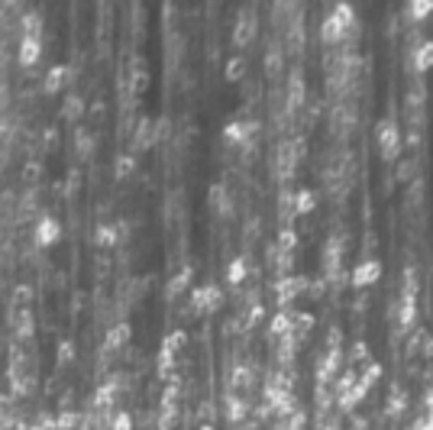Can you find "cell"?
<instances>
[{
  "mask_svg": "<svg viewBox=\"0 0 433 430\" xmlns=\"http://www.w3.org/2000/svg\"><path fill=\"white\" fill-rule=\"evenodd\" d=\"M184 343H188V334H184V330H169V334L162 336V349H165V353H175V356L181 353Z\"/></svg>",
  "mask_w": 433,
  "mask_h": 430,
  "instance_id": "obj_42",
  "label": "cell"
},
{
  "mask_svg": "<svg viewBox=\"0 0 433 430\" xmlns=\"http://www.w3.org/2000/svg\"><path fill=\"white\" fill-rule=\"evenodd\" d=\"M339 343H343V330H339V327H330L327 330V349H343Z\"/></svg>",
  "mask_w": 433,
  "mask_h": 430,
  "instance_id": "obj_46",
  "label": "cell"
},
{
  "mask_svg": "<svg viewBox=\"0 0 433 430\" xmlns=\"http://www.w3.org/2000/svg\"><path fill=\"white\" fill-rule=\"evenodd\" d=\"M74 356H78V347H74V340L62 336V340L55 343V362H59V366H68V362H74Z\"/></svg>",
  "mask_w": 433,
  "mask_h": 430,
  "instance_id": "obj_40",
  "label": "cell"
},
{
  "mask_svg": "<svg viewBox=\"0 0 433 430\" xmlns=\"http://www.w3.org/2000/svg\"><path fill=\"white\" fill-rule=\"evenodd\" d=\"M62 221L55 217V214H39V217H32V246L36 249H49L55 243L62 240Z\"/></svg>",
  "mask_w": 433,
  "mask_h": 430,
  "instance_id": "obj_7",
  "label": "cell"
},
{
  "mask_svg": "<svg viewBox=\"0 0 433 430\" xmlns=\"http://www.w3.org/2000/svg\"><path fill=\"white\" fill-rule=\"evenodd\" d=\"M307 101V84H304V74H301V68H295V72L288 74V81H285V97H282V110L285 114L295 116V110H301Z\"/></svg>",
  "mask_w": 433,
  "mask_h": 430,
  "instance_id": "obj_10",
  "label": "cell"
},
{
  "mask_svg": "<svg viewBox=\"0 0 433 430\" xmlns=\"http://www.w3.org/2000/svg\"><path fill=\"white\" fill-rule=\"evenodd\" d=\"M255 32H259L255 10H243L236 17V23H233V45H236V49H246V45L255 39Z\"/></svg>",
  "mask_w": 433,
  "mask_h": 430,
  "instance_id": "obj_14",
  "label": "cell"
},
{
  "mask_svg": "<svg viewBox=\"0 0 433 430\" xmlns=\"http://www.w3.org/2000/svg\"><path fill=\"white\" fill-rule=\"evenodd\" d=\"M72 74H74L72 65H65V62L49 65L45 74H43V91H45V94H55V91L68 88V84H72Z\"/></svg>",
  "mask_w": 433,
  "mask_h": 430,
  "instance_id": "obj_16",
  "label": "cell"
},
{
  "mask_svg": "<svg viewBox=\"0 0 433 430\" xmlns=\"http://www.w3.org/2000/svg\"><path fill=\"white\" fill-rule=\"evenodd\" d=\"M307 285H310V278L307 275H278L272 285H268V291H272L275 298V307H291L295 305V298H301V294L307 291Z\"/></svg>",
  "mask_w": 433,
  "mask_h": 430,
  "instance_id": "obj_4",
  "label": "cell"
},
{
  "mask_svg": "<svg viewBox=\"0 0 433 430\" xmlns=\"http://www.w3.org/2000/svg\"><path fill=\"white\" fill-rule=\"evenodd\" d=\"M7 324L13 327V334L20 336V340L32 336V330H36V320H32V311H30V307H13L10 314H7Z\"/></svg>",
  "mask_w": 433,
  "mask_h": 430,
  "instance_id": "obj_22",
  "label": "cell"
},
{
  "mask_svg": "<svg viewBox=\"0 0 433 430\" xmlns=\"http://www.w3.org/2000/svg\"><path fill=\"white\" fill-rule=\"evenodd\" d=\"M129 340H133V324H129L127 317H120V320H114V324L107 327V334H104V353L127 349Z\"/></svg>",
  "mask_w": 433,
  "mask_h": 430,
  "instance_id": "obj_13",
  "label": "cell"
},
{
  "mask_svg": "<svg viewBox=\"0 0 433 430\" xmlns=\"http://www.w3.org/2000/svg\"><path fill=\"white\" fill-rule=\"evenodd\" d=\"M262 65H265V72H268V74H278V72H282V65H285V49H282L278 42H272V45H265Z\"/></svg>",
  "mask_w": 433,
  "mask_h": 430,
  "instance_id": "obj_34",
  "label": "cell"
},
{
  "mask_svg": "<svg viewBox=\"0 0 433 430\" xmlns=\"http://www.w3.org/2000/svg\"><path fill=\"white\" fill-rule=\"evenodd\" d=\"M85 114H87L85 97L74 94V91H72V94H68V97L62 101V120H72V123H74V120H81Z\"/></svg>",
  "mask_w": 433,
  "mask_h": 430,
  "instance_id": "obj_31",
  "label": "cell"
},
{
  "mask_svg": "<svg viewBox=\"0 0 433 430\" xmlns=\"http://www.w3.org/2000/svg\"><path fill=\"white\" fill-rule=\"evenodd\" d=\"M81 430H97V427H81Z\"/></svg>",
  "mask_w": 433,
  "mask_h": 430,
  "instance_id": "obj_50",
  "label": "cell"
},
{
  "mask_svg": "<svg viewBox=\"0 0 433 430\" xmlns=\"http://www.w3.org/2000/svg\"><path fill=\"white\" fill-rule=\"evenodd\" d=\"M310 330H314V314L310 311H295V330H291V340H307L310 336Z\"/></svg>",
  "mask_w": 433,
  "mask_h": 430,
  "instance_id": "obj_35",
  "label": "cell"
},
{
  "mask_svg": "<svg viewBox=\"0 0 433 430\" xmlns=\"http://www.w3.org/2000/svg\"><path fill=\"white\" fill-rule=\"evenodd\" d=\"M275 246L278 249H285V252H295L297 249V230L291 227V223H285V227H278V233H275Z\"/></svg>",
  "mask_w": 433,
  "mask_h": 430,
  "instance_id": "obj_37",
  "label": "cell"
},
{
  "mask_svg": "<svg viewBox=\"0 0 433 430\" xmlns=\"http://www.w3.org/2000/svg\"><path fill=\"white\" fill-rule=\"evenodd\" d=\"M87 114H91V116H97V120H101V116L107 114V104H104V101H94V104L87 107Z\"/></svg>",
  "mask_w": 433,
  "mask_h": 430,
  "instance_id": "obj_49",
  "label": "cell"
},
{
  "mask_svg": "<svg viewBox=\"0 0 433 430\" xmlns=\"http://www.w3.org/2000/svg\"><path fill=\"white\" fill-rule=\"evenodd\" d=\"M343 362H346L343 349H327V353H320L317 366H314V378H317V385H330V382L337 378V372H339Z\"/></svg>",
  "mask_w": 433,
  "mask_h": 430,
  "instance_id": "obj_12",
  "label": "cell"
},
{
  "mask_svg": "<svg viewBox=\"0 0 433 430\" xmlns=\"http://www.w3.org/2000/svg\"><path fill=\"white\" fill-rule=\"evenodd\" d=\"M159 143V133H156V120L146 114L136 116V123H133V133H129V152L139 156V152H146Z\"/></svg>",
  "mask_w": 433,
  "mask_h": 430,
  "instance_id": "obj_9",
  "label": "cell"
},
{
  "mask_svg": "<svg viewBox=\"0 0 433 430\" xmlns=\"http://www.w3.org/2000/svg\"><path fill=\"white\" fill-rule=\"evenodd\" d=\"M249 401L243 398V391H226V398H223V414L230 424H240L243 418H249Z\"/></svg>",
  "mask_w": 433,
  "mask_h": 430,
  "instance_id": "obj_20",
  "label": "cell"
},
{
  "mask_svg": "<svg viewBox=\"0 0 433 430\" xmlns=\"http://www.w3.org/2000/svg\"><path fill=\"white\" fill-rule=\"evenodd\" d=\"M253 382H255L253 366H243V362H236V366L226 372V389H230V391H246V389H253Z\"/></svg>",
  "mask_w": 433,
  "mask_h": 430,
  "instance_id": "obj_24",
  "label": "cell"
},
{
  "mask_svg": "<svg viewBox=\"0 0 433 430\" xmlns=\"http://www.w3.org/2000/svg\"><path fill=\"white\" fill-rule=\"evenodd\" d=\"M408 430H433V414H423L414 427H408Z\"/></svg>",
  "mask_w": 433,
  "mask_h": 430,
  "instance_id": "obj_48",
  "label": "cell"
},
{
  "mask_svg": "<svg viewBox=\"0 0 433 430\" xmlns=\"http://www.w3.org/2000/svg\"><path fill=\"white\" fill-rule=\"evenodd\" d=\"M223 301V291L217 282H198L191 285L188 291V307L194 311V314H211V311H217Z\"/></svg>",
  "mask_w": 433,
  "mask_h": 430,
  "instance_id": "obj_6",
  "label": "cell"
},
{
  "mask_svg": "<svg viewBox=\"0 0 433 430\" xmlns=\"http://www.w3.org/2000/svg\"><path fill=\"white\" fill-rule=\"evenodd\" d=\"M36 298V291H32V285H26V282H20L17 288L10 291V305L13 307H30V301Z\"/></svg>",
  "mask_w": 433,
  "mask_h": 430,
  "instance_id": "obj_44",
  "label": "cell"
},
{
  "mask_svg": "<svg viewBox=\"0 0 433 430\" xmlns=\"http://www.w3.org/2000/svg\"><path fill=\"white\" fill-rule=\"evenodd\" d=\"M116 398H120V389H116L114 382H104V385H97L94 391V411H104V414H110L116 405Z\"/></svg>",
  "mask_w": 433,
  "mask_h": 430,
  "instance_id": "obj_28",
  "label": "cell"
},
{
  "mask_svg": "<svg viewBox=\"0 0 433 430\" xmlns=\"http://www.w3.org/2000/svg\"><path fill=\"white\" fill-rule=\"evenodd\" d=\"M265 320V305L259 301V305L246 307V311H240V324H243V330H253V327H259Z\"/></svg>",
  "mask_w": 433,
  "mask_h": 430,
  "instance_id": "obj_41",
  "label": "cell"
},
{
  "mask_svg": "<svg viewBox=\"0 0 433 430\" xmlns=\"http://www.w3.org/2000/svg\"><path fill=\"white\" fill-rule=\"evenodd\" d=\"M320 42L324 45H346L356 32H359V13L356 7H349V3H337V7H330L324 17H320Z\"/></svg>",
  "mask_w": 433,
  "mask_h": 430,
  "instance_id": "obj_1",
  "label": "cell"
},
{
  "mask_svg": "<svg viewBox=\"0 0 433 430\" xmlns=\"http://www.w3.org/2000/svg\"><path fill=\"white\" fill-rule=\"evenodd\" d=\"M249 414H253V418H259V420H268V418H275V411L268 408L265 401H262V405H255V408L249 411Z\"/></svg>",
  "mask_w": 433,
  "mask_h": 430,
  "instance_id": "obj_47",
  "label": "cell"
},
{
  "mask_svg": "<svg viewBox=\"0 0 433 430\" xmlns=\"http://www.w3.org/2000/svg\"><path fill=\"white\" fill-rule=\"evenodd\" d=\"M136 165H139V158L133 156V152H116L114 156V178L127 181L129 175L136 172Z\"/></svg>",
  "mask_w": 433,
  "mask_h": 430,
  "instance_id": "obj_32",
  "label": "cell"
},
{
  "mask_svg": "<svg viewBox=\"0 0 433 430\" xmlns=\"http://www.w3.org/2000/svg\"><path fill=\"white\" fill-rule=\"evenodd\" d=\"M223 72H226V78H230V81H243L246 72H249V65H246V55H243V52L230 55V59H226V68H223Z\"/></svg>",
  "mask_w": 433,
  "mask_h": 430,
  "instance_id": "obj_39",
  "label": "cell"
},
{
  "mask_svg": "<svg viewBox=\"0 0 433 430\" xmlns=\"http://www.w3.org/2000/svg\"><path fill=\"white\" fill-rule=\"evenodd\" d=\"M107 430H136V420H133L129 411L114 408L110 411V418H107Z\"/></svg>",
  "mask_w": 433,
  "mask_h": 430,
  "instance_id": "obj_38",
  "label": "cell"
},
{
  "mask_svg": "<svg viewBox=\"0 0 433 430\" xmlns=\"http://www.w3.org/2000/svg\"><path fill=\"white\" fill-rule=\"evenodd\" d=\"M404 65H408V72H411L414 78L433 72V36H423L414 49H408V52H404Z\"/></svg>",
  "mask_w": 433,
  "mask_h": 430,
  "instance_id": "obj_8",
  "label": "cell"
},
{
  "mask_svg": "<svg viewBox=\"0 0 433 430\" xmlns=\"http://www.w3.org/2000/svg\"><path fill=\"white\" fill-rule=\"evenodd\" d=\"M343 356H346V362H352V366H366V362L372 359L369 356V347H366L362 340H356L349 349H343Z\"/></svg>",
  "mask_w": 433,
  "mask_h": 430,
  "instance_id": "obj_43",
  "label": "cell"
},
{
  "mask_svg": "<svg viewBox=\"0 0 433 430\" xmlns=\"http://www.w3.org/2000/svg\"><path fill=\"white\" fill-rule=\"evenodd\" d=\"M123 236H127V223H123V221L97 223V230H94V243H97V246H116Z\"/></svg>",
  "mask_w": 433,
  "mask_h": 430,
  "instance_id": "obj_23",
  "label": "cell"
},
{
  "mask_svg": "<svg viewBox=\"0 0 433 430\" xmlns=\"http://www.w3.org/2000/svg\"><path fill=\"white\" fill-rule=\"evenodd\" d=\"M255 133H259V123L249 120V116H230V120L223 123V130H220L223 143H226V146H236L240 152L253 146Z\"/></svg>",
  "mask_w": 433,
  "mask_h": 430,
  "instance_id": "obj_5",
  "label": "cell"
},
{
  "mask_svg": "<svg viewBox=\"0 0 433 430\" xmlns=\"http://www.w3.org/2000/svg\"><path fill=\"white\" fill-rule=\"evenodd\" d=\"M408 405H411V395H408V389H401V385H394L388 395V401H385V414L388 418H401V414H408Z\"/></svg>",
  "mask_w": 433,
  "mask_h": 430,
  "instance_id": "obj_27",
  "label": "cell"
},
{
  "mask_svg": "<svg viewBox=\"0 0 433 430\" xmlns=\"http://www.w3.org/2000/svg\"><path fill=\"white\" fill-rule=\"evenodd\" d=\"M433 17V0H414L408 7H401L398 20H404L408 26H423Z\"/></svg>",
  "mask_w": 433,
  "mask_h": 430,
  "instance_id": "obj_19",
  "label": "cell"
},
{
  "mask_svg": "<svg viewBox=\"0 0 433 430\" xmlns=\"http://www.w3.org/2000/svg\"><path fill=\"white\" fill-rule=\"evenodd\" d=\"M265 265H272L275 278H278V275H291V265H295V252L278 249V246L272 243V246L265 249Z\"/></svg>",
  "mask_w": 433,
  "mask_h": 430,
  "instance_id": "obj_21",
  "label": "cell"
},
{
  "mask_svg": "<svg viewBox=\"0 0 433 430\" xmlns=\"http://www.w3.org/2000/svg\"><path fill=\"white\" fill-rule=\"evenodd\" d=\"M207 198H211V207L217 210V214H223V217H226V214H233V198H230V188H226L223 181H220V185H213Z\"/></svg>",
  "mask_w": 433,
  "mask_h": 430,
  "instance_id": "obj_29",
  "label": "cell"
},
{
  "mask_svg": "<svg viewBox=\"0 0 433 430\" xmlns=\"http://www.w3.org/2000/svg\"><path fill=\"white\" fill-rule=\"evenodd\" d=\"M381 275H385V265H381L379 256H362L359 263L346 272V282L356 291H369V288H375L381 282Z\"/></svg>",
  "mask_w": 433,
  "mask_h": 430,
  "instance_id": "obj_3",
  "label": "cell"
},
{
  "mask_svg": "<svg viewBox=\"0 0 433 430\" xmlns=\"http://www.w3.org/2000/svg\"><path fill=\"white\" fill-rule=\"evenodd\" d=\"M253 275V263H249V256L246 252H240V256H233L230 263H226V269H223V278H226V285L230 288H243L246 285V278Z\"/></svg>",
  "mask_w": 433,
  "mask_h": 430,
  "instance_id": "obj_15",
  "label": "cell"
},
{
  "mask_svg": "<svg viewBox=\"0 0 433 430\" xmlns=\"http://www.w3.org/2000/svg\"><path fill=\"white\" fill-rule=\"evenodd\" d=\"M414 178H417V158L401 156L398 162H394V175H391V181H404V185H411Z\"/></svg>",
  "mask_w": 433,
  "mask_h": 430,
  "instance_id": "obj_33",
  "label": "cell"
},
{
  "mask_svg": "<svg viewBox=\"0 0 433 430\" xmlns=\"http://www.w3.org/2000/svg\"><path fill=\"white\" fill-rule=\"evenodd\" d=\"M317 191L314 188H291V201H288V221H295V217H307V214H314L317 210Z\"/></svg>",
  "mask_w": 433,
  "mask_h": 430,
  "instance_id": "obj_11",
  "label": "cell"
},
{
  "mask_svg": "<svg viewBox=\"0 0 433 430\" xmlns=\"http://www.w3.org/2000/svg\"><path fill=\"white\" fill-rule=\"evenodd\" d=\"M17 26H20L23 36H43L45 20H43V13H39V10H23V17H20Z\"/></svg>",
  "mask_w": 433,
  "mask_h": 430,
  "instance_id": "obj_30",
  "label": "cell"
},
{
  "mask_svg": "<svg viewBox=\"0 0 433 430\" xmlns=\"http://www.w3.org/2000/svg\"><path fill=\"white\" fill-rule=\"evenodd\" d=\"M36 389V376H13V395H30Z\"/></svg>",
  "mask_w": 433,
  "mask_h": 430,
  "instance_id": "obj_45",
  "label": "cell"
},
{
  "mask_svg": "<svg viewBox=\"0 0 433 430\" xmlns=\"http://www.w3.org/2000/svg\"><path fill=\"white\" fill-rule=\"evenodd\" d=\"M43 36H20V45H17V62L20 65H36L43 59Z\"/></svg>",
  "mask_w": 433,
  "mask_h": 430,
  "instance_id": "obj_18",
  "label": "cell"
},
{
  "mask_svg": "<svg viewBox=\"0 0 433 430\" xmlns=\"http://www.w3.org/2000/svg\"><path fill=\"white\" fill-rule=\"evenodd\" d=\"M291 330H295V311L291 307H275V314L268 317V336L278 343V340L291 336Z\"/></svg>",
  "mask_w": 433,
  "mask_h": 430,
  "instance_id": "obj_17",
  "label": "cell"
},
{
  "mask_svg": "<svg viewBox=\"0 0 433 430\" xmlns=\"http://www.w3.org/2000/svg\"><path fill=\"white\" fill-rule=\"evenodd\" d=\"M375 149L385 162H398L404 156V126L394 116H381L375 123Z\"/></svg>",
  "mask_w": 433,
  "mask_h": 430,
  "instance_id": "obj_2",
  "label": "cell"
},
{
  "mask_svg": "<svg viewBox=\"0 0 433 430\" xmlns=\"http://www.w3.org/2000/svg\"><path fill=\"white\" fill-rule=\"evenodd\" d=\"M427 101H430V94H427V84L414 81L411 88H408V94H404V114H417V110H423V107H427Z\"/></svg>",
  "mask_w": 433,
  "mask_h": 430,
  "instance_id": "obj_25",
  "label": "cell"
},
{
  "mask_svg": "<svg viewBox=\"0 0 433 430\" xmlns=\"http://www.w3.org/2000/svg\"><path fill=\"white\" fill-rule=\"evenodd\" d=\"M165 285H169V288H165V294H169V298H178V294L191 291V285H194V269H191V265H184V269H178V272L171 275Z\"/></svg>",
  "mask_w": 433,
  "mask_h": 430,
  "instance_id": "obj_26",
  "label": "cell"
},
{
  "mask_svg": "<svg viewBox=\"0 0 433 430\" xmlns=\"http://www.w3.org/2000/svg\"><path fill=\"white\" fill-rule=\"evenodd\" d=\"M97 146V136H94V130H87V126H78L74 130V149L81 152V156H91Z\"/></svg>",
  "mask_w": 433,
  "mask_h": 430,
  "instance_id": "obj_36",
  "label": "cell"
}]
</instances>
